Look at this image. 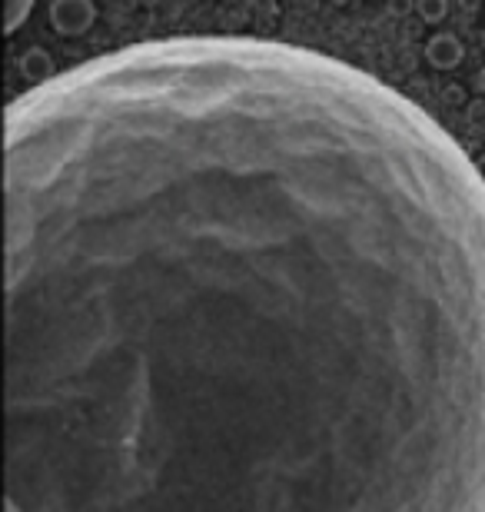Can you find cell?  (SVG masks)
<instances>
[{
    "label": "cell",
    "mask_w": 485,
    "mask_h": 512,
    "mask_svg": "<svg viewBox=\"0 0 485 512\" xmlns=\"http://www.w3.org/2000/svg\"><path fill=\"white\" fill-rule=\"evenodd\" d=\"M482 44H485V30H482Z\"/></svg>",
    "instance_id": "obj_11"
},
{
    "label": "cell",
    "mask_w": 485,
    "mask_h": 512,
    "mask_svg": "<svg viewBox=\"0 0 485 512\" xmlns=\"http://www.w3.org/2000/svg\"><path fill=\"white\" fill-rule=\"evenodd\" d=\"M30 10H34V0H4V30L7 34H17Z\"/></svg>",
    "instance_id": "obj_5"
},
{
    "label": "cell",
    "mask_w": 485,
    "mask_h": 512,
    "mask_svg": "<svg viewBox=\"0 0 485 512\" xmlns=\"http://www.w3.org/2000/svg\"><path fill=\"white\" fill-rule=\"evenodd\" d=\"M4 147L7 512H485V180L416 100L163 37Z\"/></svg>",
    "instance_id": "obj_1"
},
{
    "label": "cell",
    "mask_w": 485,
    "mask_h": 512,
    "mask_svg": "<svg viewBox=\"0 0 485 512\" xmlns=\"http://www.w3.org/2000/svg\"><path fill=\"white\" fill-rule=\"evenodd\" d=\"M416 10L426 24H439L449 14V0H416Z\"/></svg>",
    "instance_id": "obj_6"
},
{
    "label": "cell",
    "mask_w": 485,
    "mask_h": 512,
    "mask_svg": "<svg viewBox=\"0 0 485 512\" xmlns=\"http://www.w3.org/2000/svg\"><path fill=\"white\" fill-rule=\"evenodd\" d=\"M412 7V0H389V10H392V14H406V10Z\"/></svg>",
    "instance_id": "obj_7"
},
{
    "label": "cell",
    "mask_w": 485,
    "mask_h": 512,
    "mask_svg": "<svg viewBox=\"0 0 485 512\" xmlns=\"http://www.w3.org/2000/svg\"><path fill=\"white\" fill-rule=\"evenodd\" d=\"M462 57H466V50H462L459 37L456 34H436L426 44V60L429 67L436 70H452L462 64Z\"/></svg>",
    "instance_id": "obj_3"
},
{
    "label": "cell",
    "mask_w": 485,
    "mask_h": 512,
    "mask_svg": "<svg viewBox=\"0 0 485 512\" xmlns=\"http://www.w3.org/2000/svg\"><path fill=\"white\" fill-rule=\"evenodd\" d=\"M97 7L94 0H54L50 4V27L60 37H80L94 27Z\"/></svg>",
    "instance_id": "obj_2"
},
{
    "label": "cell",
    "mask_w": 485,
    "mask_h": 512,
    "mask_svg": "<svg viewBox=\"0 0 485 512\" xmlns=\"http://www.w3.org/2000/svg\"><path fill=\"white\" fill-rule=\"evenodd\" d=\"M333 4H346V0H333Z\"/></svg>",
    "instance_id": "obj_10"
},
{
    "label": "cell",
    "mask_w": 485,
    "mask_h": 512,
    "mask_svg": "<svg viewBox=\"0 0 485 512\" xmlns=\"http://www.w3.org/2000/svg\"><path fill=\"white\" fill-rule=\"evenodd\" d=\"M479 90H482V97H485V67H482V74H479Z\"/></svg>",
    "instance_id": "obj_8"
},
{
    "label": "cell",
    "mask_w": 485,
    "mask_h": 512,
    "mask_svg": "<svg viewBox=\"0 0 485 512\" xmlns=\"http://www.w3.org/2000/svg\"><path fill=\"white\" fill-rule=\"evenodd\" d=\"M476 163H479V173H482V180H485V153H482V157H479Z\"/></svg>",
    "instance_id": "obj_9"
},
{
    "label": "cell",
    "mask_w": 485,
    "mask_h": 512,
    "mask_svg": "<svg viewBox=\"0 0 485 512\" xmlns=\"http://www.w3.org/2000/svg\"><path fill=\"white\" fill-rule=\"evenodd\" d=\"M20 70H24V74H34V77H40V84H44V80H50L57 74L54 70V60H50V54L44 47H30L24 57H20Z\"/></svg>",
    "instance_id": "obj_4"
}]
</instances>
